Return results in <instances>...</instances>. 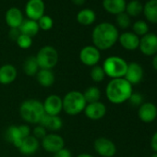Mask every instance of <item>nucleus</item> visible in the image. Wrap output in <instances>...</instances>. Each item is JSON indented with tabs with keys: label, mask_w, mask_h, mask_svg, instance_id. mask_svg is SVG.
Returning <instances> with one entry per match:
<instances>
[{
	"label": "nucleus",
	"mask_w": 157,
	"mask_h": 157,
	"mask_svg": "<svg viewBox=\"0 0 157 157\" xmlns=\"http://www.w3.org/2000/svg\"><path fill=\"white\" fill-rule=\"evenodd\" d=\"M118 31L117 27L109 22L98 24L93 31L92 38L94 45L99 50H107L118 41Z\"/></svg>",
	"instance_id": "obj_1"
},
{
	"label": "nucleus",
	"mask_w": 157,
	"mask_h": 157,
	"mask_svg": "<svg viewBox=\"0 0 157 157\" xmlns=\"http://www.w3.org/2000/svg\"><path fill=\"white\" fill-rule=\"evenodd\" d=\"M132 93V85L124 78H112L105 88V95L108 101L115 105L127 102Z\"/></svg>",
	"instance_id": "obj_2"
},
{
	"label": "nucleus",
	"mask_w": 157,
	"mask_h": 157,
	"mask_svg": "<svg viewBox=\"0 0 157 157\" xmlns=\"http://www.w3.org/2000/svg\"><path fill=\"white\" fill-rule=\"evenodd\" d=\"M21 117L28 123L39 124L43 115L44 114L43 103L35 99L24 101L20 107Z\"/></svg>",
	"instance_id": "obj_3"
},
{
	"label": "nucleus",
	"mask_w": 157,
	"mask_h": 157,
	"mask_svg": "<svg viewBox=\"0 0 157 157\" xmlns=\"http://www.w3.org/2000/svg\"><path fill=\"white\" fill-rule=\"evenodd\" d=\"M63 110L69 116H76L84 111L87 105L83 94L78 91L67 93L62 99Z\"/></svg>",
	"instance_id": "obj_4"
},
{
	"label": "nucleus",
	"mask_w": 157,
	"mask_h": 157,
	"mask_svg": "<svg viewBox=\"0 0 157 157\" xmlns=\"http://www.w3.org/2000/svg\"><path fill=\"white\" fill-rule=\"evenodd\" d=\"M103 68L105 76H108L111 78H124L128 68V63L120 56H112L104 61Z\"/></svg>",
	"instance_id": "obj_5"
},
{
	"label": "nucleus",
	"mask_w": 157,
	"mask_h": 157,
	"mask_svg": "<svg viewBox=\"0 0 157 157\" xmlns=\"http://www.w3.org/2000/svg\"><path fill=\"white\" fill-rule=\"evenodd\" d=\"M35 57L40 69H52L57 64L58 53L53 46L45 45L39 50Z\"/></svg>",
	"instance_id": "obj_6"
},
{
	"label": "nucleus",
	"mask_w": 157,
	"mask_h": 157,
	"mask_svg": "<svg viewBox=\"0 0 157 157\" xmlns=\"http://www.w3.org/2000/svg\"><path fill=\"white\" fill-rule=\"evenodd\" d=\"M30 127L27 125L10 126L6 132V139L17 148H20L23 139L30 136Z\"/></svg>",
	"instance_id": "obj_7"
},
{
	"label": "nucleus",
	"mask_w": 157,
	"mask_h": 157,
	"mask_svg": "<svg viewBox=\"0 0 157 157\" xmlns=\"http://www.w3.org/2000/svg\"><path fill=\"white\" fill-rule=\"evenodd\" d=\"M139 49L147 56H153L157 54V34L153 33H148L141 38H140Z\"/></svg>",
	"instance_id": "obj_8"
},
{
	"label": "nucleus",
	"mask_w": 157,
	"mask_h": 157,
	"mask_svg": "<svg viewBox=\"0 0 157 157\" xmlns=\"http://www.w3.org/2000/svg\"><path fill=\"white\" fill-rule=\"evenodd\" d=\"M94 147L95 151L102 157H113L117 152L116 144L111 140L105 137L96 139Z\"/></svg>",
	"instance_id": "obj_9"
},
{
	"label": "nucleus",
	"mask_w": 157,
	"mask_h": 157,
	"mask_svg": "<svg viewBox=\"0 0 157 157\" xmlns=\"http://www.w3.org/2000/svg\"><path fill=\"white\" fill-rule=\"evenodd\" d=\"M101 54L100 50L97 49L94 45L84 46L80 52V59L85 66L94 67L100 61Z\"/></svg>",
	"instance_id": "obj_10"
},
{
	"label": "nucleus",
	"mask_w": 157,
	"mask_h": 157,
	"mask_svg": "<svg viewBox=\"0 0 157 157\" xmlns=\"http://www.w3.org/2000/svg\"><path fill=\"white\" fill-rule=\"evenodd\" d=\"M144 70L143 67L137 62H131L128 64V68L124 78L128 81L132 86L139 84L143 78Z\"/></svg>",
	"instance_id": "obj_11"
},
{
	"label": "nucleus",
	"mask_w": 157,
	"mask_h": 157,
	"mask_svg": "<svg viewBox=\"0 0 157 157\" xmlns=\"http://www.w3.org/2000/svg\"><path fill=\"white\" fill-rule=\"evenodd\" d=\"M65 142L64 139L57 134H46V136L42 140L43 148L51 153H56V151L64 148Z\"/></svg>",
	"instance_id": "obj_12"
},
{
	"label": "nucleus",
	"mask_w": 157,
	"mask_h": 157,
	"mask_svg": "<svg viewBox=\"0 0 157 157\" xmlns=\"http://www.w3.org/2000/svg\"><path fill=\"white\" fill-rule=\"evenodd\" d=\"M44 113L50 116H58L63 110L62 98L56 94H51L43 103Z\"/></svg>",
	"instance_id": "obj_13"
},
{
	"label": "nucleus",
	"mask_w": 157,
	"mask_h": 157,
	"mask_svg": "<svg viewBox=\"0 0 157 157\" xmlns=\"http://www.w3.org/2000/svg\"><path fill=\"white\" fill-rule=\"evenodd\" d=\"M45 10L44 2L43 0H29L25 7V12L29 20L37 21L44 16Z\"/></svg>",
	"instance_id": "obj_14"
},
{
	"label": "nucleus",
	"mask_w": 157,
	"mask_h": 157,
	"mask_svg": "<svg viewBox=\"0 0 157 157\" xmlns=\"http://www.w3.org/2000/svg\"><path fill=\"white\" fill-rule=\"evenodd\" d=\"M138 117L143 123H151L157 117V106L151 102L143 103L138 110Z\"/></svg>",
	"instance_id": "obj_15"
},
{
	"label": "nucleus",
	"mask_w": 157,
	"mask_h": 157,
	"mask_svg": "<svg viewBox=\"0 0 157 157\" xmlns=\"http://www.w3.org/2000/svg\"><path fill=\"white\" fill-rule=\"evenodd\" d=\"M85 116L92 120L102 119L106 114V106L102 102H95L87 104L84 108Z\"/></svg>",
	"instance_id": "obj_16"
},
{
	"label": "nucleus",
	"mask_w": 157,
	"mask_h": 157,
	"mask_svg": "<svg viewBox=\"0 0 157 157\" xmlns=\"http://www.w3.org/2000/svg\"><path fill=\"white\" fill-rule=\"evenodd\" d=\"M120 45L128 51H134L139 48L140 37L132 32H125L118 36Z\"/></svg>",
	"instance_id": "obj_17"
},
{
	"label": "nucleus",
	"mask_w": 157,
	"mask_h": 157,
	"mask_svg": "<svg viewBox=\"0 0 157 157\" xmlns=\"http://www.w3.org/2000/svg\"><path fill=\"white\" fill-rule=\"evenodd\" d=\"M40 126L44 127L46 130H51V131H57L59 130L62 126L63 122L60 117L58 116H50L47 114H44L40 122Z\"/></svg>",
	"instance_id": "obj_18"
},
{
	"label": "nucleus",
	"mask_w": 157,
	"mask_h": 157,
	"mask_svg": "<svg viewBox=\"0 0 157 157\" xmlns=\"http://www.w3.org/2000/svg\"><path fill=\"white\" fill-rule=\"evenodd\" d=\"M17 78V69L13 65L6 64L0 67V83L8 85L12 83Z\"/></svg>",
	"instance_id": "obj_19"
},
{
	"label": "nucleus",
	"mask_w": 157,
	"mask_h": 157,
	"mask_svg": "<svg viewBox=\"0 0 157 157\" xmlns=\"http://www.w3.org/2000/svg\"><path fill=\"white\" fill-rule=\"evenodd\" d=\"M5 20L7 24L11 28H20V26L22 24L24 19L22 12L21 10L17 8H11L10 9L5 16Z\"/></svg>",
	"instance_id": "obj_20"
},
{
	"label": "nucleus",
	"mask_w": 157,
	"mask_h": 157,
	"mask_svg": "<svg viewBox=\"0 0 157 157\" xmlns=\"http://www.w3.org/2000/svg\"><path fill=\"white\" fill-rule=\"evenodd\" d=\"M126 5V0H103L104 9L113 15H118L125 12Z\"/></svg>",
	"instance_id": "obj_21"
},
{
	"label": "nucleus",
	"mask_w": 157,
	"mask_h": 157,
	"mask_svg": "<svg viewBox=\"0 0 157 157\" xmlns=\"http://www.w3.org/2000/svg\"><path fill=\"white\" fill-rule=\"evenodd\" d=\"M39 148V140H37L33 135H30L23 139L21 147L19 148L20 151L25 155H31L36 152Z\"/></svg>",
	"instance_id": "obj_22"
},
{
	"label": "nucleus",
	"mask_w": 157,
	"mask_h": 157,
	"mask_svg": "<svg viewBox=\"0 0 157 157\" xmlns=\"http://www.w3.org/2000/svg\"><path fill=\"white\" fill-rule=\"evenodd\" d=\"M145 19L153 24L157 23V0H149L143 5L142 11Z\"/></svg>",
	"instance_id": "obj_23"
},
{
	"label": "nucleus",
	"mask_w": 157,
	"mask_h": 157,
	"mask_svg": "<svg viewBox=\"0 0 157 157\" xmlns=\"http://www.w3.org/2000/svg\"><path fill=\"white\" fill-rule=\"evenodd\" d=\"M36 78L43 87H50L55 82V75L51 69H39L36 74Z\"/></svg>",
	"instance_id": "obj_24"
},
{
	"label": "nucleus",
	"mask_w": 157,
	"mask_h": 157,
	"mask_svg": "<svg viewBox=\"0 0 157 157\" xmlns=\"http://www.w3.org/2000/svg\"><path fill=\"white\" fill-rule=\"evenodd\" d=\"M20 31L21 33V34L30 36V37H33L35 36L38 32H39V25L38 22L33 20H25L23 21L22 24L20 26Z\"/></svg>",
	"instance_id": "obj_25"
},
{
	"label": "nucleus",
	"mask_w": 157,
	"mask_h": 157,
	"mask_svg": "<svg viewBox=\"0 0 157 157\" xmlns=\"http://www.w3.org/2000/svg\"><path fill=\"white\" fill-rule=\"evenodd\" d=\"M96 15L93 10L90 9H84L81 10L77 15V21L82 25H91L95 21Z\"/></svg>",
	"instance_id": "obj_26"
},
{
	"label": "nucleus",
	"mask_w": 157,
	"mask_h": 157,
	"mask_svg": "<svg viewBox=\"0 0 157 157\" xmlns=\"http://www.w3.org/2000/svg\"><path fill=\"white\" fill-rule=\"evenodd\" d=\"M143 11V5L139 0H131L126 5L125 12L129 17H137Z\"/></svg>",
	"instance_id": "obj_27"
},
{
	"label": "nucleus",
	"mask_w": 157,
	"mask_h": 157,
	"mask_svg": "<svg viewBox=\"0 0 157 157\" xmlns=\"http://www.w3.org/2000/svg\"><path fill=\"white\" fill-rule=\"evenodd\" d=\"M39 66L35 56H29L23 64V70L27 76H36L39 71Z\"/></svg>",
	"instance_id": "obj_28"
},
{
	"label": "nucleus",
	"mask_w": 157,
	"mask_h": 157,
	"mask_svg": "<svg viewBox=\"0 0 157 157\" xmlns=\"http://www.w3.org/2000/svg\"><path fill=\"white\" fill-rule=\"evenodd\" d=\"M83 96L85 98V101L87 104L95 103L98 102L101 98V92L99 88L95 86H92L86 89V91L83 94Z\"/></svg>",
	"instance_id": "obj_29"
},
{
	"label": "nucleus",
	"mask_w": 157,
	"mask_h": 157,
	"mask_svg": "<svg viewBox=\"0 0 157 157\" xmlns=\"http://www.w3.org/2000/svg\"><path fill=\"white\" fill-rule=\"evenodd\" d=\"M132 30H133L132 33H135L137 36L142 37L149 33V26L147 22H145L144 21H137L133 23Z\"/></svg>",
	"instance_id": "obj_30"
},
{
	"label": "nucleus",
	"mask_w": 157,
	"mask_h": 157,
	"mask_svg": "<svg viewBox=\"0 0 157 157\" xmlns=\"http://www.w3.org/2000/svg\"><path fill=\"white\" fill-rule=\"evenodd\" d=\"M90 75H91L92 80L94 82H102L105 78V73L104 71L103 67H100L97 65L93 67V68L91 69Z\"/></svg>",
	"instance_id": "obj_31"
},
{
	"label": "nucleus",
	"mask_w": 157,
	"mask_h": 157,
	"mask_svg": "<svg viewBox=\"0 0 157 157\" xmlns=\"http://www.w3.org/2000/svg\"><path fill=\"white\" fill-rule=\"evenodd\" d=\"M117 24L118 27H120L121 29H128L130 24V17L126 13V12H122L118 15H117Z\"/></svg>",
	"instance_id": "obj_32"
},
{
	"label": "nucleus",
	"mask_w": 157,
	"mask_h": 157,
	"mask_svg": "<svg viewBox=\"0 0 157 157\" xmlns=\"http://www.w3.org/2000/svg\"><path fill=\"white\" fill-rule=\"evenodd\" d=\"M38 25H39V28L44 30V31H48L50 30L52 27H53V20L50 16H47V15H44L43 17H41L38 21Z\"/></svg>",
	"instance_id": "obj_33"
},
{
	"label": "nucleus",
	"mask_w": 157,
	"mask_h": 157,
	"mask_svg": "<svg viewBox=\"0 0 157 157\" xmlns=\"http://www.w3.org/2000/svg\"><path fill=\"white\" fill-rule=\"evenodd\" d=\"M128 101L134 107H140L144 103L143 96L140 93H132V94L130 95V97Z\"/></svg>",
	"instance_id": "obj_34"
},
{
	"label": "nucleus",
	"mask_w": 157,
	"mask_h": 157,
	"mask_svg": "<svg viewBox=\"0 0 157 157\" xmlns=\"http://www.w3.org/2000/svg\"><path fill=\"white\" fill-rule=\"evenodd\" d=\"M18 45L22 48V49H27L29 48L32 44H33V40H32V37L30 36H27V35H24V34H21L20 37L18 38V40L16 41Z\"/></svg>",
	"instance_id": "obj_35"
},
{
	"label": "nucleus",
	"mask_w": 157,
	"mask_h": 157,
	"mask_svg": "<svg viewBox=\"0 0 157 157\" xmlns=\"http://www.w3.org/2000/svg\"><path fill=\"white\" fill-rule=\"evenodd\" d=\"M46 129L44 128V127H42V126H38V127H35L34 128V129H33V136L37 139V140H39V139H41V140H43L45 136H46Z\"/></svg>",
	"instance_id": "obj_36"
},
{
	"label": "nucleus",
	"mask_w": 157,
	"mask_h": 157,
	"mask_svg": "<svg viewBox=\"0 0 157 157\" xmlns=\"http://www.w3.org/2000/svg\"><path fill=\"white\" fill-rule=\"evenodd\" d=\"M21 34V33L19 28H11L10 33H9V36L13 41H17Z\"/></svg>",
	"instance_id": "obj_37"
},
{
	"label": "nucleus",
	"mask_w": 157,
	"mask_h": 157,
	"mask_svg": "<svg viewBox=\"0 0 157 157\" xmlns=\"http://www.w3.org/2000/svg\"><path fill=\"white\" fill-rule=\"evenodd\" d=\"M53 157H72V155H71V152L67 149L63 148L62 150L54 153Z\"/></svg>",
	"instance_id": "obj_38"
},
{
	"label": "nucleus",
	"mask_w": 157,
	"mask_h": 157,
	"mask_svg": "<svg viewBox=\"0 0 157 157\" xmlns=\"http://www.w3.org/2000/svg\"><path fill=\"white\" fill-rule=\"evenodd\" d=\"M151 147L154 151V152H157V131L151 136Z\"/></svg>",
	"instance_id": "obj_39"
},
{
	"label": "nucleus",
	"mask_w": 157,
	"mask_h": 157,
	"mask_svg": "<svg viewBox=\"0 0 157 157\" xmlns=\"http://www.w3.org/2000/svg\"><path fill=\"white\" fill-rule=\"evenodd\" d=\"M151 65H152V67L157 71V54L153 56V58H152V61H151Z\"/></svg>",
	"instance_id": "obj_40"
},
{
	"label": "nucleus",
	"mask_w": 157,
	"mask_h": 157,
	"mask_svg": "<svg viewBox=\"0 0 157 157\" xmlns=\"http://www.w3.org/2000/svg\"><path fill=\"white\" fill-rule=\"evenodd\" d=\"M72 2H73L75 5H77V6H82V5L84 4L85 0H72Z\"/></svg>",
	"instance_id": "obj_41"
},
{
	"label": "nucleus",
	"mask_w": 157,
	"mask_h": 157,
	"mask_svg": "<svg viewBox=\"0 0 157 157\" xmlns=\"http://www.w3.org/2000/svg\"><path fill=\"white\" fill-rule=\"evenodd\" d=\"M77 157H94V156H93L92 154H89V153H81V154H78Z\"/></svg>",
	"instance_id": "obj_42"
},
{
	"label": "nucleus",
	"mask_w": 157,
	"mask_h": 157,
	"mask_svg": "<svg viewBox=\"0 0 157 157\" xmlns=\"http://www.w3.org/2000/svg\"><path fill=\"white\" fill-rule=\"evenodd\" d=\"M151 157H157V152H154L153 154H151Z\"/></svg>",
	"instance_id": "obj_43"
}]
</instances>
